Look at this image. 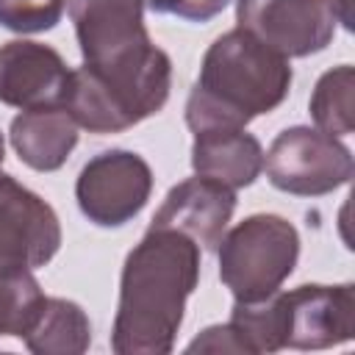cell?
Segmentation results:
<instances>
[{"mask_svg":"<svg viewBox=\"0 0 355 355\" xmlns=\"http://www.w3.org/2000/svg\"><path fill=\"white\" fill-rule=\"evenodd\" d=\"M236 211V189L194 175L169 189L150 227H172L200 250H216Z\"/></svg>","mask_w":355,"mask_h":355,"instance_id":"7c38bea8","label":"cell"},{"mask_svg":"<svg viewBox=\"0 0 355 355\" xmlns=\"http://www.w3.org/2000/svg\"><path fill=\"white\" fill-rule=\"evenodd\" d=\"M288 58L269 50L252 33L233 28L205 50L200 75L186 100L191 133L247 128L255 116L275 111L291 89Z\"/></svg>","mask_w":355,"mask_h":355,"instance_id":"7a4b0ae2","label":"cell"},{"mask_svg":"<svg viewBox=\"0 0 355 355\" xmlns=\"http://www.w3.org/2000/svg\"><path fill=\"white\" fill-rule=\"evenodd\" d=\"M186 352H250L244 338L239 336V330L227 322V324H214L205 327L189 347Z\"/></svg>","mask_w":355,"mask_h":355,"instance_id":"d6986e66","label":"cell"},{"mask_svg":"<svg viewBox=\"0 0 355 355\" xmlns=\"http://www.w3.org/2000/svg\"><path fill=\"white\" fill-rule=\"evenodd\" d=\"M153 194V169L133 150H105L86 161L75 183L80 214L97 227H122Z\"/></svg>","mask_w":355,"mask_h":355,"instance_id":"8992f818","label":"cell"},{"mask_svg":"<svg viewBox=\"0 0 355 355\" xmlns=\"http://www.w3.org/2000/svg\"><path fill=\"white\" fill-rule=\"evenodd\" d=\"M8 139L25 166L36 172H55L78 144V125L64 105L28 108L11 119Z\"/></svg>","mask_w":355,"mask_h":355,"instance_id":"4fadbf2b","label":"cell"},{"mask_svg":"<svg viewBox=\"0 0 355 355\" xmlns=\"http://www.w3.org/2000/svg\"><path fill=\"white\" fill-rule=\"evenodd\" d=\"M197 283L200 247L172 227H147L122 266L111 349L116 355L172 352Z\"/></svg>","mask_w":355,"mask_h":355,"instance_id":"6da1fadb","label":"cell"},{"mask_svg":"<svg viewBox=\"0 0 355 355\" xmlns=\"http://www.w3.org/2000/svg\"><path fill=\"white\" fill-rule=\"evenodd\" d=\"M22 341L33 355H80L92 344V324L78 302L44 297Z\"/></svg>","mask_w":355,"mask_h":355,"instance_id":"9a60e30c","label":"cell"},{"mask_svg":"<svg viewBox=\"0 0 355 355\" xmlns=\"http://www.w3.org/2000/svg\"><path fill=\"white\" fill-rule=\"evenodd\" d=\"M86 67H108L153 44L141 0H67Z\"/></svg>","mask_w":355,"mask_h":355,"instance_id":"30bf717a","label":"cell"},{"mask_svg":"<svg viewBox=\"0 0 355 355\" xmlns=\"http://www.w3.org/2000/svg\"><path fill=\"white\" fill-rule=\"evenodd\" d=\"M263 169L275 189L297 197H322L349 183L352 153L338 139L319 128L294 125L275 136L263 153Z\"/></svg>","mask_w":355,"mask_h":355,"instance_id":"5b68a950","label":"cell"},{"mask_svg":"<svg viewBox=\"0 0 355 355\" xmlns=\"http://www.w3.org/2000/svg\"><path fill=\"white\" fill-rule=\"evenodd\" d=\"M67 0H0V25L14 33H44L61 22Z\"/></svg>","mask_w":355,"mask_h":355,"instance_id":"ac0fdd59","label":"cell"},{"mask_svg":"<svg viewBox=\"0 0 355 355\" xmlns=\"http://www.w3.org/2000/svg\"><path fill=\"white\" fill-rule=\"evenodd\" d=\"M3 158H6V141H3V133H0V166H3Z\"/></svg>","mask_w":355,"mask_h":355,"instance_id":"603a6c76","label":"cell"},{"mask_svg":"<svg viewBox=\"0 0 355 355\" xmlns=\"http://www.w3.org/2000/svg\"><path fill=\"white\" fill-rule=\"evenodd\" d=\"M352 89H355V69L349 64H338L316 80L313 94L308 100V111L319 130L330 136L352 133L355 128Z\"/></svg>","mask_w":355,"mask_h":355,"instance_id":"2e32d148","label":"cell"},{"mask_svg":"<svg viewBox=\"0 0 355 355\" xmlns=\"http://www.w3.org/2000/svg\"><path fill=\"white\" fill-rule=\"evenodd\" d=\"M236 22L283 58L322 53L336 33L330 0H239Z\"/></svg>","mask_w":355,"mask_h":355,"instance_id":"ba28073f","label":"cell"},{"mask_svg":"<svg viewBox=\"0 0 355 355\" xmlns=\"http://www.w3.org/2000/svg\"><path fill=\"white\" fill-rule=\"evenodd\" d=\"M69 67L58 50L42 42L14 39L0 47V103L28 111L61 105Z\"/></svg>","mask_w":355,"mask_h":355,"instance_id":"8fae6325","label":"cell"},{"mask_svg":"<svg viewBox=\"0 0 355 355\" xmlns=\"http://www.w3.org/2000/svg\"><path fill=\"white\" fill-rule=\"evenodd\" d=\"M330 11L336 22H341L347 31L352 28V0H330Z\"/></svg>","mask_w":355,"mask_h":355,"instance_id":"44dd1931","label":"cell"},{"mask_svg":"<svg viewBox=\"0 0 355 355\" xmlns=\"http://www.w3.org/2000/svg\"><path fill=\"white\" fill-rule=\"evenodd\" d=\"M219 280L239 300H261L275 294L297 266L300 233L277 214H252L225 230L219 247Z\"/></svg>","mask_w":355,"mask_h":355,"instance_id":"277c9868","label":"cell"},{"mask_svg":"<svg viewBox=\"0 0 355 355\" xmlns=\"http://www.w3.org/2000/svg\"><path fill=\"white\" fill-rule=\"evenodd\" d=\"M172 89V61L150 44L133 58L69 72L64 108L89 133H119L158 114Z\"/></svg>","mask_w":355,"mask_h":355,"instance_id":"3957f363","label":"cell"},{"mask_svg":"<svg viewBox=\"0 0 355 355\" xmlns=\"http://www.w3.org/2000/svg\"><path fill=\"white\" fill-rule=\"evenodd\" d=\"M191 169L194 175L219 180L230 189H244L263 172V147L244 128L202 130L194 133Z\"/></svg>","mask_w":355,"mask_h":355,"instance_id":"5bb4252c","label":"cell"},{"mask_svg":"<svg viewBox=\"0 0 355 355\" xmlns=\"http://www.w3.org/2000/svg\"><path fill=\"white\" fill-rule=\"evenodd\" d=\"M44 302V291L33 272L0 277V336L22 338Z\"/></svg>","mask_w":355,"mask_h":355,"instance_id":"e0dca14e","label":"cell"},{"mask_svg":"<svg viewBox=\"0 0 355 355\" xmlns=\"http://www.w3.org/2000/svg\"><path fill=\"white\" fill-rule=\"evenodd\" d=\"M61 247V222L50 202L11 175H0V277L33 272Z\"/></svg>","mask_w":355,"mask_h":355,"instance_id":"52a82bcc","label":"cell"},{"mask_svg":"<svg viewBox=\"0 0 355 355\" xmlns=\"http://www.w3.org/2000/svg\"><path fill=\"white\" fill-rule=\"evenodd\" d=\"M227 3L230 0H180L175 14L180 19H189V22H208L216 14H222Z\"/></svg>","mask_w":355,"mask_h":355,"instance_id":"ffe728a7","label":"cell"},{"mask_svg":"<svg viewBox=\"0 0 355 355\" xmlns=\"http://www.w3.org/2000/svg\"><path fill=\"white\" fill-rule=\"evenodd\" d=\"M283 319V347L327 349L355 333V286L305 283L291 291H277Z\"/></svg>","mask_w":355,"mask_h":355,"instance_id":"9c48e42d","label":"cell"},{"mask_svg":"<svg viewBox=\"0 0 355 355\" xmlns=\"http://www.w3.org/2000/svg\"><path fill=\"white\" fill-rule=\"evenodd\" d=\"M150 11H155V14H175V8H178V3L180 0H141Z\"/></svg>","mask_w":355,"mask_h":355,"instance_id":"7402d4cb","label":"cell"}]
</instances>
